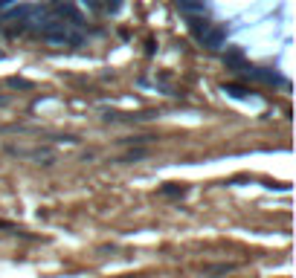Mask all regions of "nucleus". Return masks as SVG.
Instances as JSON below:
<instances>
[{
  "instance_id": "obj_6",
  "label": "nucleus",
  "mask_w": 296,
  "mask_h": 278,
  "mask_svg": "<svg viewBox=\"0 0 296 278\" xmlns=\"http://www.w3.org/2000/svg\"><path fill=\"white\" fill-rule=\"evenodd\" d=\"M224 61L230 64V67H235V70H244V55H241L238 50H230V52L224 55Z\"/></svg>"
},
{
  "instance_id": "obj_1",
  "label": "nucleus",
  "mask_w": 296,
  "mask_h": 278,
  "mask_svg": "<svg viewBox=\"0 0 296 278\" xmlns=\"http://www.w3.org/2000/svg\"><path fill=\"white\" fill-rule=\"evenodd\" d=\"M224 41H227V29L218 26V24H209V29L200 35V44H203L206 50H221Z\"/></svg>"
},
{
  "instance_id": "obj_4",
  "label": "nucleus",
  "mask_w": 296,
  "mask_h": 278,
  "mask_svg": "<svg viewBox=\"0 0 296 278\" xmlns=\"http://www.w3.org/2000/svg\"><path fill=\"white\" fill-rule=\"evenodd\" d=\"M186 18H189V26H192V32H195L197 38L209 29V21H206L203 15H186Z\"/></svg>"
},
{
  "instance_id": "obj_8",
  "label": "nucleus",
  "mask_w": 296,
  "mask_h": 278,
  "mask_svg": "<svg viewBox=\"0 0 296 278\" xmlns=\"http://www.w3.org/2000/svg\"><path fill=\"white\" fill-rule=\"evenodd\" d=\"M145 156V151H131V154H125L119 162H134V159H142Z\"/></svg>"
},
{
  "instance_id": "obj_7",
  "label": "nucleus",
  "mask_w": 296,
  "mask_h": 278,
  "mask_svg": "<svg viewBox=\"0 0 296 278\" xmlns=\"http://www.w3.org/2000/svg\"><path fill=\"white\" fill-rule=\"evenodd\" d=\"M186 185H177V183H165L163 185V194H183Z\"/></svg>"
},
{
  "instance_id": "obj_3",
  "label": "nucleus",
  "mask_w": 296,
  "mask_h": 278,
  "mask_svg": "<svg viewBox=\"0 0 296 278\" xmlns=\"http://www.w3.org/2000/svg\"><path fill=\"white\" fill-rule=\"evenodd\" d=\"M174 3H177V9L183 15H203V3L200 0H174Z\"/></svg>"
},
{
  "instance_id": "obj_2",
  "label": "nucleus",
  "mask_w": 296,
  "mask_h": 278,
  "mask_svg": "<svg viewBox=\"0 0 296 278\" xmlns=\"http://www.w3.org/2000/svg\"><path fill=\"white\" fill-rule=\"evenodd\" d=\"M32 12H35V6L24 3V6H15L12 12H6V18H9V21H21V24H27V21L32 18Z\"/></svg>"
},
{
  "instance_id": "obj_5",
  "label": "nucleus",
  "mask_w": 296,
  "mask_h": 278,
  "mask_svg": "<svg viewBox=\"0 0 296 278\" xmlns=\"http://www.w3.org/2000/svg\"><path fill=\"white\" fill-rule=\"evenodd\" d=\"M221 90L227 93V96H232V99H247V96H250V90L241 87V84H224Z\"/></svg>"
}]
</instances>
